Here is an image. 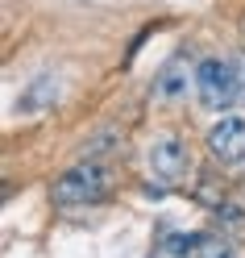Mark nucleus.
<instances>
[{
  "label": "nucleus",
  "instance_id": "f257e3e1",
  "mask_svg": "<svg viewBox=\"0 0 245 258\" xmlns=\"http://www.w3.org/2000/svg\"><path fill=\"white\" fill-rule=\"evenodd\" d=\"M112 187V171L104 163H96V158H84V163H75L71 171H62L54 187H50V200L58 208H84V204H100Z\"/></svg>",
  "mask_w": 245,
  "mask_h": 258
},
{
  "label": "nucleus",
  "instance_id": "f03ea898",
  "mask_svg": "<svg viewBox=\"0 0 245 258\" xmlns=\"http://www.w3.org/2000/svg\"><path fill=\"white\" fill-rule=\"evenodd\" d=\"M195 96L208 112H224L241 100V75L228 58H204L195 67Z\"/></svg>",
  "mask_w": 245,
  "mask_h": 258
},
{
  "label": "nucleus",
  "instance_id": "7ed1b4c3",
  "mask_svg": "<svg viewBox=\"0 0 245 258\" xmlns=\"http://www.w3.org/2000/svg\"><path fill=\"white\" fill-rule=\"evenodd\" d=\"M204 146H208V154L216 158L220 167L245 163V117H220L216 125L208 129Z\"/></svg>",
  "mask_w": 245,
  "mask_h": 258
},
{
  "label": "nucleus",
  "instance_id": "20e7f679",
  "mask_svg": "<svg viewBox=\"0 0 245 258\" xmlns=\"http://www.w3.org/2000/svg\"><path fill=\"white\" fill-rule=\"evenodd\" d=\"M150 171L158 175L162 183H183L187 171H191L187 142H179V138H158L154 146H150Z\"/></svg>",
  "mask_w": 245,
  "mask_h": 258
},
{
  "label": "nucleus",
  "instance_id": "39448f33",
  "mask_svg": "<svg viewBox=\"0 0 245 258\" xmlns=\"http://www.w3.org/2000/svg\"><path fill=\"white\" fill-rule=\"evenodd\" d=\"M187 88H195V67L183 58V54H175L162 62V71L154 75V96L158 100H183Z\"/></svg>",
  "mask_w": 245,
  "mask_h": 258
},
{
  "label": "nucleus",
  "instance_id": "423d86ee",
  "mask_svg": "<svg viewBox=\"0 0 245 258\" xmlns=\"http://www.w3.org/2000/svg\"><path fill=\"white\" fill-rule=\"evenodd\" d=\"M58 75H38V79H29V88L21 92V100H17V112H29V117H38V112L46 108H54L58 100Z\"/></svg>",
  "mask_w": 245,
  "mask_h": 258
},
{
  "label": "nucleus",
  "instance_id": "0eeeda50",
  "mask_svg": "<svg viewBox=\"0 0 245 258\" xmlns=\"http://www.w3.org/2000/svg\"><path fill=\"white\" fill-rule=\"evenodd\" d=\"M187 258H237V250L220 233H191L187 237Z\"/></svg>",
  "mask_w": 245,
  "mask_h": 258
},
{
  "label": "nucleus",
  "instance_id": "6e6552de",
  "mask_svg": "<svg viewBox=\"0 0 245 258\" xmlns=\"http://www.w3.org/2000/svg\"><path fill=\"white\" fill-rule=\"evenodd\" d=\"M150 258H187V254H183V250H175L171 241H167V246H158V250H154Z\"/></svg>",
  "mask_w": 245,
  "mask_h": 258
},
{
  "label": "nucleus",
  "instance_id": "1a4fd4ad",
  "mask_svg": "<svg viewBox=\"0 0 245 258\" xmlns=\"http://www.w3.org/2000/svg\"><path fill=\"white\" fill-rule=\"evenodd\" d=\"M233 62H237V75H241V100H245V54L233 58Z\"/></svg>",
  "mask_w": 245,
  "mask_h": 258
}]
</instances>
